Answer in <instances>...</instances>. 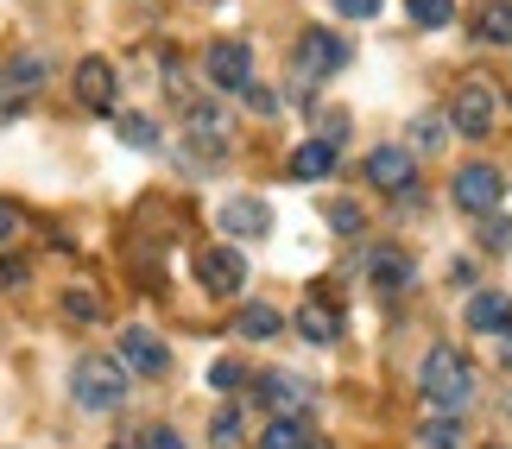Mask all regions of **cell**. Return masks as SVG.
<instances>
[{"mask_svg":"<svg viewBox=\"0 0 512 449\" xmlns=\"http://www.w3.org/2000/svg\"><path fill=\"white\" fill-rule=\"evenodd\" d=\"M19 108H26V95H19L13 83H0V121H13V114H19Z\"/></svg>","mask_w":512,"mask_h":449,"instance_id":"d6a6232c","label":"cell"},{"mask_svg":"<svg viewBox=\"0 0 512 449\" xmlns=\"http://www.w3.org/2000/svg\"><path fill=\"white\" fill-rule=\"evenodd\" d=\"M367 184L386 190V197H405V190L418 184V159H411L405 146H373L367 152Z\"/></svg>","mask_w":512,"mask_h":449,"instance_id":"30bf717a","label":"cell"},{"mask_svg":"<svg viewBox=\"0 0 512 449\" xmlns=\"http://www.w3.org/2000/svg\"><path fill=\"white\" fill-rule=\"evenodd\" d=\"M45 57H32V51H19V57H7V64H0V83H13L19 95H32V89H45Z\"/></svg>","mask_w":512,"mask_h":449,"instance_id":"ac0fdd59","label":"cell"},{"mask_svg":"<svg viewBox=\"0 0 512 449\" xmlns=\"http://www.w3.org/2000/svg\"><path fill=\"white\" fill-rule=\"evenodd\" d=\"M462 323L475 329V336H506V329H512V298H506V291H475L468 310H462Z\"/></svg>","mask_w":512,"mask_h":449,"instance_id":"4fadbf2b","label":"cell"},{"mask_svg":"<svg viewBox=\"0 0 512 449\" xmlns=\"http://www.w3.org/2000/svg\"><path fill=\"white\" fill-rule=\"evenodd\" d=\"M247 102H253V108H260V114H279V95H272V89H260V83H253V89H247Z\"/></svg>","mask_w":512,"mask_h":449,"instance_id":"e575fe53","label":"cell"},{"mask_svg":"<svg viewBox=\"0 0 512 449\" xmlns=\"http://www.w3.org/2000/svg\"><path fill=\"white\" fill-rule=\"evenodd\" d=\"M475 222H481L475 234H481L487 253H506V247H512V216H500V209H494V216H475Z\"/></svg>","mask_w":512,"mask_h":449,"instance_id":"484cf974","label":"cell"},{"mask_svg":"<svg viewBox=\"0 0 512 449\" xmlns=\"http://www.w3.org/2000/svg\"><path fill=\"white\" fill-rule=\"evenodd\" d=\"M298 336L317 342V348H329V342L342 336V317H336L329 304H304V310H298Z\"/></svg>","mask_w":512,"mask_h":449,"instance_id":"e0dca14e","label":"cell"},{"mask_svg":"<svg viewBox=\"0 0 512 449\" xmlns=\"http://www.w3.org/2000/svg\"><path fill=\"white\" fill-rule=\"evenodd\" d=\"M209 443H215V449H241V412H234V405H228V412H215Z\"/></svg>","mask_w":512,"mask_h":449,"instance_id":"83f0119b","label":"cell"},{"mask_svg":"<svg viewBox=\"0 0 512 449\" xmlns=\"http://www.w3.org/2000/svg\"><path fill=\"white\" fill-rule=\"evenodd\" d=\"M329 7H336L342 19H373V13L386 7V0H329Z\"/></svg>","mask_w":512,"mask_h":449,"instance_id":"4dcf8cb0","label":"cell"},{"mask_svg":"<svg viewBox=\"0 0 512 449\" xmlns=\"http://www.w3.org/2000/svg\"><path fill=\"white\" fill-rule=\"evenodd\" d=\"M500 355H506V367H512V329H506V336H500Z\"/></svg>","mask_w":512,"mask_h":449,"instance_id":"8d00e7d4","label":"cell"},{"mask_svg":"<svg viewBox=\"0 0 512 449\" xmlns=\"http://www.w3.org/2000/svg\"><path fill=\"white\" fill-rule=\"evenodd\" d=\"M405 7H411V26H424V32H437V26L456 19V0H405Z\"/></svg>","mask_w":512,"mask_h":449,"instance_id":"d4e9b609","label":"cell"},{"mask_svg":"<svg viewBox=\"0 0 512 449\" xmlns=\"http://www.w3.org/2000/svg\"><path fill=\"white\" fill-rule=\"evenodd\" d=\"M209 386H215V393H241V386H247V367L234 361V355H222V361L209 367Z\"/></svg>","mask_w":512,"mask_h":449,"instance_id":"4316f807","label":"cell"},{"mask_svg":"<svg viewBox=\"0 0 512 449\" xmlns=\"http://www.w3.org/2000/svg\"><path fill=\"white\" fill-rule=\"evenodd\" d=\"M279 329H285V310H272V304H241V317H234L241 342H272Z\"/></svg>","mask_w":512,"mask_h":449,"instance_id":"2e32d148","label":"cell"},{"mask_svg":"<svg viewBox=\"0 0 512 449\" xmlns=\"http://www.w3.org/2000/svg\"><path fill=\"white\" fill-rule=\"evenodd\" d=\"M203 76L222 95H247L253 89V51L241 45V38H215V45L203 51Z\"/></svg>","mask_w":512,"mask_h":449,"instance_id":"8992f818","label":"cell"},{"mask_svg":"<svg viewBox=\"0 0 512 449\" xmlns=\"http://www.w3.org/2000/svg\"><path fill=\"white\" fill-rule=\"evenodd\" d=\"M64 317L70 323H102V291H95V285H64Z\"/></svg>","mask_w":512,"mask_h":449,"instance_id":"cb8c5ba5","label":"cell"},{"mask_svg":"<svg viewBox=\"0 0 512 449\" xmlns=\"http://www.w3.org/2000/svg\"><path fill=\"white\" fill-rule=\"evenodd\" d=\"M196 285H203L209 298H241V285H247L241 247H203L196 253Z\"/></svg>","mask_w":512,"mask_h":449,"instance_id":"ba28073f","label":"cell"},{"mask_svg":"<svg viewBox=\"0 0 512 449\" xmlns=\"http://www.w3.org/2000/svg\"><path fill=\"white\" fill-rule=\"evenodd\" d=\"M418 443H424V449H462V418H456V412H430V418L418 424Z\"/></svg>","mask_w":512,"mask_h":449,"instance_id":"44dd1931","label":"cell"},{"mask_svg":"<svg viewBox=\"0 0 512 449\" xmlns=\"http://www.w3.org/2000/svg\"><path fill=\"white\" fill-rule=\"evenodd\" d=\"M253 399H260L272 418H304V405L317 399V386L298 380V374H279V367H272V374L253 380Z\"/></svg>","mask_w":512,"mask_h":449,"instance_id":"9c48e42d","label":"cell"},{"mask_svg":"<svg viewBox=\"0 0 512 449\" xmlns=\"http://www.w3.org/2000/svg\"><path fill=\"white\" fill-rule=\"evenodd\" d=\"M108 449H140V443H133V437H121V443H108Z\"/></svg>","mask_w":512,"mask_h":449,"instance_id":"74e56055","label":"cell"},{"mask_svg":"<svg viewBox=\"0 0 512 449\" xmlns=\"http://www.w3.org/2000/svg\"><path fill=\"white\" fill-rule=\"evenodd\" d=\"M367 279H373V291H405L418 272H411V253H399V247H373V253H367Z\"/></svg>","mask_w":512,"mask_h":449,"instance_id":"5bb4252c","label":"cell"},{"mask_svg":"<svg viewBox=\"0 0 512 449\" xmlns=\"http://www.w3.org/2000/svg\"><path fill=\"white\" fill-rule=\"evenodd\" d=\"M418 393L437 405V412H456V405L475 399V367H468L462 348H449V342L424 348V361H418Z\"/></svg>","mask_w":512,"mask_h":449,"instance_id":"6da1fadb","label":"cell"},{"mask_svg":"<svg viewBox=\"0 0 512 449\" xmlns=\"http://www.w3.org/2000/svg\"><path fill=\"white\" fill-rule=\"evenodd\" d=\"M323 216H329V228H336V234H361V203H329Z\"/></svg>","mask_w":512,"mask_h":449,"instance_id":"f1b7e54d","label":"cell"},{"mask_svg":"<svg viewBox=\"0 0 512 449\" xmlns=\"http://www.w3.org/2000/svg\"><path fill=\"white\" fill-rule=\"evenodd\" d=\"M500 121V95L494 83H481V76H468V83H456V95H449V133H462V140H487Z\"/></svg>","mask_w":512,"mask_h":449,"instance_id":"3957f363","label":"cell"},{"mask_svg":"<svg viewBox=\"0 0 512 449\" xmlns=\"http://www.w3.org/2000/svg\"><path fill=\"white\" fill-rule=\"evenodd\" d=\"M317 140H329V146H342V140H348V114H342V108H323Z\"/></svg>","mask_w":512,"mask_h":449,"instance_id":"f546056e","label":"cell"},{"mask_svg":"<svg viewBox=\"0 0 512 449\" xmlns=\"http://www.w3.org/2000/svg\"><path fill=\"white\" fill-rule=\"evenodd\" d=\"M70 399L83 405V412H121L127 405V367L121 361H102V355H83L70 367Z\"/></svg>","mask_w":512,"mask_h":449,"instance_id":"7a4b0ae2","label":"cell"},{"mask_svg":"<svg viewBox=\"0 0 512 449\" xmlns=\"http://www.w3.org/2000/svg\"><path fill=\"white\" fill-rule=\"evenodd\" d=\"M13 228H19V209H13V203H0V241H13Z\"/></svg>","mask_w":512,"mask_h":449,"instance_id":"d590c367","label":"cell"},{"mask_svg":"<svg viewBox=\"0 0 512 449\" xmlns=\"http://www.w3.org/2000/svg\"><path fill=\"white\" fill-rule=\"evenodd\" d=\"M475 38L481 45H512V0H487L475 13Z\"/></svg>","mask_w":512,"mask_h":449,"instance_id":"d6986e66","label":"cell"},{"mask_svg":"<svg viewBox=\"0 0 512 449\" xmlns=\"http://www.w3.org/2000/svg\"><path fill=\"white\" fill-rule=\"evenodd\" d=\"M70 89H76V102H83L89 114H114V95H121V83H114V64H108V57H83Z\"/></svg>","mask_w":512,"mask_h":449,"instance_id":"8fae6325","label":"cell"},{"mask_svg":"<svg viewBox=\"0 0 512 449\" xmlns=\"http://www.w3.org/2000/svg\"><path fill=\"white\" fill-rule=\"evenodd\" d=\"M348 57H354V51H348L342 32L304 26V32H298V51H291V64H298V83H323V76H336Z\"/></svg>","mask_w":512,"mask_h":449,"instance_id":"277c9868","label":"cell"},{"mask_svg":"<svg viewBox=\"0 0 512 449\" xmlns=\"http://www.w3.org/2000/svg\"><path fill=\"white\" fill-rule=\"evenodd\" d=\"M13 285H26V260H0V291H13Z\"/></svg>","mask_w":512,"mask_h":449,"instance_id":"836d02e7","label":"cell"},{"mask_svg":"<svg viewBox=\"0 0 512 449\" xmlns=\"http://www.w3.org/2000/svg\"><path fill=\"white\" fill-rule=\"evenodd\" d=\"M140 449H184V437H177L171 424H152V431L140 437Z\"/></svg>","mask_w":512,"mask_h":449,"instance_id":"1f68e13d","label":"cell"},{"mask_svg":"<svg viewBox=\"0 0 512 449\" xmlns=\"http://www.w3.org/2000/svg\"><path fill=\"white\" fill-rule=\"evenodd\" d=\"M114 361L133 367V374H146V380H165V374H171V348L152 336L146 323H127V329H121V342H114Z\"/></svg>","mask_w":512,"mask_h":449,"instance_id":"52a82bcc","label":"cell"},{"mask_svg":"<svg viewBox=\"0 0 512 449\" xmlns=\"http://www.w3.org/2000/svg\"><path fill=\"white\" fill-rule=\"evenodd\" d=\"M114 133H121V146H133V152L159 146V121H152V114H114Z\"/></svg>","mask_w":512,"mask_h":449,"instance_id":"603a6c76","label":"cell"},{"mask_svg":"<svg viewBox=\"0 0 512 449\" xmlns=\"http://www.w3.org/2000/svg\"><path fill=\"white\" fill-rule=\"evenodd\" d=\"M260 449H310V418H272L260 431Z\"/></svg>","mask_w":512,"mask_h":449,"instance_id":"7402d4cb","label":"cell"},{"mask_svg":"<svg viewBox=\"0 0 512 449\" xmlns=\"http://www.w3.org/2000/svg\"><path fill=\"white\" fill-rule=\"evenodd\" d=\"M443 140H449V121H443V114H411L405 152H443Z\"/></svg>","mask_w":512,"mask_h":449,"instance_id":"ffe728a7","label":"cell"},{"mask_svg":"<svg viewBox=\"0 0 512 449\" xmlns=\"http://www.w3.org/2000/svg\"><path fill=\"white\" fill-rule=\"evenodd\" d=\"M500 197H506V178L494 165H462L456 178H449V203H456L462 216H494Z\"/></svg>","mask_w":512,"mask_h":449,"instance_id":"5b68a950","label":"cell"},{"mask_svg":"<svg viewBox=\"0 0 512 449\" xmlns=\"http://www.w3.org/2000/svg\"><path fill=\"white\" fill-rule=\"evenodd\" d=\"M336 152L342 146H329V140H304L298 152H291V178H298V184H323L329 171H336Z\"/></svg>","mask_w":512,"mask_h":449,"instance_id":"9a60e30c","label":"cell"},{"mask_svg":"<svg viewBox=\"0 0 512 449\" xmlns=\"http://www.w3.org/2000/svg\"><path fill=\"white\" fill-rule=\"evenodd\" d=\"M215 222H222V234H234V241H260V234H272V209L260 197H222Z\"/></svg>","mask_w":512,"mask_h":449,"instance_id":"7c38bea8","label":"cell"}]
</instances>
